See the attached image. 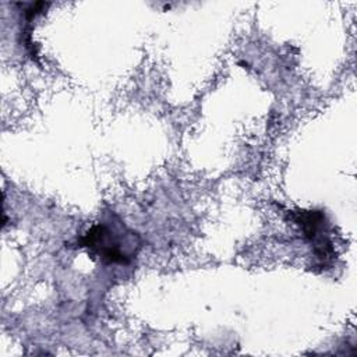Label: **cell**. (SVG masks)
I'll return each mask as SVG.
<instances>
[{
    "mask_svg": "<svg viewBox=\"0 0 357 357\" xmlns=\"http://www.w3.org/2000/svg\"><path fill=\"white\" fill-rule=\"evenodd\" d=\"M77 245L105 265H130L142 247L141 236L128 229L119 216L110 213L105 220L92 225Z\"/></svg>",
    "mask_w": 357,
    "mask_h": 357,
    "instance_id": "1",
    "label": "cell"
},
{
    "mask_svg": "<svg viewBox=\"0 0 357 357\" xmlns=\"http://www.w3.org/2000/svg\"><path fill=\"white\" fill-rule=\"evenodd\" d=\"M294 215L304 236L314 245V252L318 258H329L328 255L332 252V244L325 230V215L321 211H298Z\"/></svg>",
    "mask_w": 357,
    "mask_h": 357,
    "instance_id": "2",
    "label": "cell"
}]
</instances>
